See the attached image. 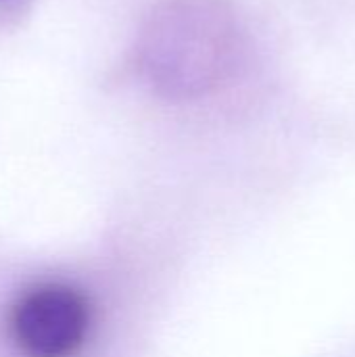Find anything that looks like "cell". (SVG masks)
<instances>
[{"label": "cell", "instance_id": "obj_1", "mask_svg": "<svg viewBox=\"0 0 355 357\" xmlns=\"http://www.w3.org/2000/svg\"><path fill=\"white\" fill-rule=\"evenodd\" d=\"M90 322L84 293L61 282L25 291L8 318L10 337L25 357H73L88 339Z\"/></svg>", "mask_w": 355, "mask_h": 357}]
</instances>
